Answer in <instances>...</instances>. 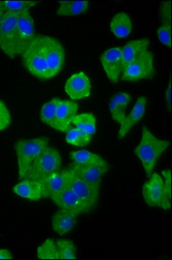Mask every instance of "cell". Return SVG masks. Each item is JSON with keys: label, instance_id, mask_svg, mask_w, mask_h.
Segmentation results:
<instances>
[{"label": "cell", "instance_id": "cell-1", "mask_svg": "<svg viewBox=\"0 0 172 260\" xmlns=\"http://www.w3.org/2000/svg\"><path fill=\"white\" fill-rule=\"evenodd\" d=\"M20 55L30 75L40 80H50L49 71L57 68L63 61V44L51 36L36 35Z\"/></svg>", "mask_w": 172, "mask_h": 260}, {"label": "cell", "instance_id": "cell-2", "mask_svg": "<svg viewBox=\"0 0 172 260\" xmlns=\"http://www.w3.org/2000/svg\"><path fill=\"white\" fill-rule=\"evenodd\" d=\"M169 142L157 138L148 127L143 126L141 139L134 149V153L141 161L147 178L152 175L155 166L157 165L162 154L169 148Z\"/></svg>", "mask_w": 172, "mask_h": 260}, {"label": "cell", "instance_id": "cell-3", "mask_svg": "<svg viewBox=\"0 0 172 260\" xmlns=\"http://www.w3.org/2000/svg\"><path fill=\"white\" fill-rule=\"evenodd\" d=\"M50 140L46 136L34 139H20L15 143V151L18 160V179H26L27 173L36 157L49 146Z\"/></svg>", "mask_w": 172, "mask_h": 260}, {"label": "cell", "instance_id": "cell-4", "mask_svg": "<svg viewBox=\"0 0 172 260\" xmlns=\"http://www.w3.org/2000/svg\"><path fill=\"white\" fill-rule=\"evenodd\" d=\"M61 166L62 157L58 150L53 147L47 146L30 165L26 179L42 182L50 175L60 171Z\"/></svg>", "mask_w": 172, "mask_h": 260}, {"label": "cell", "instance_id": "cell-5", "mask_svg": "<svg viewBox=\"0 0 172 260\" xmlns=\"http://www.w3.org/2000/svg\"><path fill=\"white\" fill-rule=\"evenodd\" d=\"M18 16V13L6 12L0 24V49L10 58L20 55L17 33Z\"/></svg>", "mask_w": 172, "mask_h": 260}, {"label": "cell", "instance_id": "cell-6", "mask_svg": "<svg viewBox=\"0 0 172 260\" xmlns=\"http://www.w3.org/2000/svg\"><path fill=\"white\" fill-rule=\"evenodd\" d=\"M155 74L154 54L148 50L122 71L121 80L139 82L151 78Z\"/></svg>", "mask_w": 172, "mask_h": 260}, {"label": "cell", "instance_id": "cell-7", "mask_svg": "<svg viewBox=\"0 0 172 260\" xmlns=\"http://www.w3.org/2000/svg\"><path fill=\"white\" fill-rule=\"evenodd\" d=\"M69 170V180L68 185L80 199V202L83 205L85 213L90 212L95 208L97 204L100 194V188L95 187L91 184L88 183L85 180H81L74 175L71 169Z\"/></svg>", "mask_w": 172, "mask_h": 260}, {"label": "cell", "instance_id": "cell-8", "mask_svg": "<svg viewBox=\"0 0 172 260\" xmlns=\"http://www.w3.org/2000/svg\"><path fill=\"white\" fill-rule=\"evenodd\" d=\"M64 90L71 100H82L91 95L92 83L85 72L78 71L67 79Z\"/></svg>", "mask_w": 172, "mask_h": 260}, {"label": "cell", "instance_id": "cell-9", "mask_svg": "<svg viewBox=\"0 0 172 260\" xmlns=\"http://www.w3.org/2000/svg\"><path fill=\"white\" fill-rule=\"evenodd\" d=\"M100 60L107 78L112 83H118L122 74L121 47L116 46L105 50Z\"/></svg>", "mask_w": 172, "mask_h": 260}, {"label": "cell", "instance_id": "cell-10", "mask_svg": "<svg viewBox=\"0 0 172 260\" xmlns=\"http://www.w3.org/2000/svg\"><path fill=\"white\" fill-rule=\"evenodd\" d=\"M109 164H89L80 165L73 163L70 169L74 172V175L81 180H85L88 183L91 184L95 187L101 188L102 178L109 170Z\"/></svg>", "mask_w": 172, "mask_h": 260}, {"label": "cell", "instance_id": "cell-11", "mask_svg": "<svg viewBox=\"0 0 172 260\" xmlns=\"http://www.w3.org/2000/svg\"><path fill=\"white\" fill-rule=\"evenodd\" d=\"M146 107H147V98L146 96L139 98L131 110V112L129 113V115L125 114V116L122 117L121 120L119 121L120 127L118 132L119 139L125 138L132 128L142 120L143 117L146 115Z\"/></svg>", "mask_w": 172, "mask_h": 260}, {"label": "cell", "instance_id": "cell-12", "mask_svg": "<svg viewBox=\"0 0 172 260\" xmlns=\"http://www.w3.org/2000/svg\"><path fill=\"white\" fill-rule=\"evenodd\" d=\"M143 198L149 207H159L163 197V179L157 173H152L143 186Z\"/></svg>", "mask_w": 172, "mask_h": 260}, {"label": "cell", "instance_id": "cell-13", "mask_svg": "<svg viewBox=\"0 0 172 260\" xmlns=\"http://www.w3.org/2000/svg\"><path fill=\"white\" fill-rule=\"evenodd\" d=\"M79 105L74 101H58L56 118H57V131L66 133L71 127L72 120L77 115Z\"/></svg>", "mask_w": 172, "mask_h": 260}, {"label": "cell", "instance_id": "cell-14", "mask_svg": "<svg viewBox=\"0 0 172 260\" xmlns=\"http://www.w3.org/2000/svg\"><path fill=\"white\" fill-rule=\"evenodd\" d=\"M69 170L66 169L62 172H56L46 178L42 183V198L52 199L59 194L68 186Z\"/></svg>", "mask_w": 172, "mask_h": 260}, {"label": "cell", "instance_id": "cell-15", "mask_svg": "<svg viewBox=\"0 0 172 260\" xmlns=\"http://www.w3.org/2000/svg\"><path fill=\"white\" fill-rule=\"evenodd\" d=\"M17 33H18V45L20 54L30 43L35 34V24L30 15V11H24L18 13L17 21Z\"/></svg>", "mask_w": 172, "mask_h": 260}, {"label": "cell", "instance_id": "cell-16", "mask_svg": "<svg viewBox=\"0 0 172 260\" xmlns=\"http://www.w3.org/2000/svg\"><path fill=\"white\" fill-rule=\"evenodd\" d=\"M51 201H53L60 209L71 212L78 216L81 213H85L83 205L69 185L60 192L59 194L54 197Z\"/></svg>", "mask_w": 172, "mask_h": 260}, {"label": "cell", "instance_id": "cell-17", "mask_svg": "<svg viewBox=\"0 0 172 260\" xmlns=\"http://www.w3.org/2000/svg\"><path fill=\"white\" fill-rule=\"evenodd\" d=\"M12 192L28 201H40L42 198V183L37 180L24 179L12 187Z\"/></svg>", "mask_w": 172, "mask_h": 260}, {"label": "cell", "instance_id": "cell-18", "mask_svg": "<svg viewBox=\"0 0 172 260\" xmlns=\"http://www.w3.org/2000/svg\"><path fill=\"white\" fill-rule=\"evenodd\" d=\"M150 40L148 39H134L128 42L121 47L122 71L126 68L136 60L140 55H142L146 50H148Z\"/></svg>", "mask_w": 172, "mask_h": 260}, {"label": "cell", "instance_id": "cell-19", "mask_svg": "<svg viewBox=\"0 0 172 260\" xmlns=\"http://www.w3.org/2000/svg\"><path fill=\"white\" fill-rule=\"evenodd\" d=\"M78 215L68 211L59 209L54 213L51 220L54 232L60 236H64L74 228Z\"/></svg>", "mask_w": 172, "mask_h": 260}, {"label": "cell", "instance_id": "cell-20", "mask_svg": "<svg viewBox=\"0 0 172 260\" xmlns=\"http://www.w3.org/2000/svg\"><path fill=\"white\" fill-rule=\"evenodd\" d=\"M110 30L118 39L127 38L133 31V21L125 12H119L114 15L110 23Z\"/></svg>", "mask_w": 172, "mask_h": 260}, {"label": "cell", "instance_id": "cell-21", "mask_svg": "<svg viewBox=\"0 0 172 260\" xmlns=\"http://www.w3.org/2000/svg\"><path fill=\"white\" fill-rule=\"evenodd\" d=\"M132 100V95L126 92H119L113 95L109 103V111L113 121L119 123L122 117L125 116V110Z\"/></svg>", "mask_w": 172, "mask_h": 260}, {"label": "cell", "instance_id": "cell-22", "mask_svg": "<svg viewBox=\"0 0 172 260\" xmlns=\"http://www.w3.org/2000/svg\"><path fill=\"white\" fill-rule=\"evenodd\" d=\"M89 2L87 0H68L61 1L57 9V15L64 17L77 16L85 13L89 10Z\"/></svg>", "mask_w": 172, "mask_h": 260}, {"label": "cell", "instance_id": "cell-23", "mask_svg": "<svg viewBox=\"0 0 172 260\" xmlns=\"http://www.w3.org/2000/svg\"><path fill=\"white\" fill-rule=\"evenodd\" d=\"M72 124L89 136H92L96 132L97 119L91 113L77 114L72 120Z\"/></svg>", "mask_w": 172, "mask_h": 260}, {"label": "cell", "instance_id": "cell-24", "mask_svg": "<svg viewBox=\"0 0 172 260\" xmlns=\"http://www.w3.org/2000/svg\"><path fill=\"white\" fill-rule=\"evenodd\" d=\"M60 98H52L51 100L48 101L42 105L40 110V119L41 121L53 129L57 130V118H56V110H57V104Z\"/></svg>", "mask_w": 172, "mask_h": 260}, {"label": "cell", "instance_id": "cell-25", "mask_svg": "<svg viewBox=\"0 0 172 260\" xmlns=\"http://www.w3.org/2000/svg\"><path fill=\"white\" fill-rule=\"evenodd\" d=\"M69 157L74 163L80 165L89 164H105L107 160L101 155L88 150H75L69 153Z\"/></svg>", "mask_w": 172, "mask_h": 260}, {"label": "cell", "instance_id": "cell-26", "mask_svg": "<svg viewBox=\"0 0 172 260\" xmlns=\"http://www.w3.org/2000/svg\"><path fill=\"white\" fill-rule=\"evenodd\" d=\"M92 136H89L77 127H70L66 132L65 141L68 145L82 148L89 145L91 142Z\"/></svg>", "mask_w": 172, "mask_h": 260}, {"label": "cell", "instance_id": "cell-27", "mask_svg": "<svg viewBox=\"0 0 172 260\" xmlns=\"http://www.w3.org/2000/svg\"><path fill=\"white\" fill-rule=\"evenodd\" d=\"M37 258L41 260H58V250H57V243L52 239L45 240L42 245L38 246L36 250Z\"/></svg>", "mask_w": 172, "mask_h": 260}, {"label": "cell", "instance_id": "cell-28", "mask_svg": "<svg viewBox=\"0 0 172 260\" xmlns=\"http://www.w3.org/2000/svg\"><path fill=\"white\" fill-rule=\"evenodd\" d=\"M163 179V197L160 208L169 211L171 208V170L164 169L161 173Z\"/></svg>", "mask_w": 172, "mask_h": 260}, {"label": "cell", "instance_id": "cell-29", "mask_svg": "<svg viewBox=\"0 0 172 260\" xmlns=\"http://www.w3.org/2000/svg\"><path fill=\"white\" fill-rule=\"evenodd\" d=\"M58 250L59 259H76L77 250L74 242L68 240H58L56 241Z\"/></svg>", "mask_w": 172, "mask_h": 260}, {"label": "cell", "instance_id": "cell-30", "mask_svg": "<svg viewBox=\"0 0 172 260\" xmlns=\"http://www.w3.org/2000/svg\"><path fill=\"white\" fill-rule=\"evenodd\" d=\"M36 1H30V0H21V1H3L4 7L6 12H14V13H20L24 11H30L36 6Z\"/></svg>", "mask_w": 172, "mask_h": 260}, {"label": "cell", "instance_id": "cell-31", "mask_svg": "<svg viewBox=\"0 0 172 260\" xmlns=\"http://www.w3.org/2000/svg\"><path fill=\"white\" fill-rule=\"evenodd\" d=\"M12 124V115L8 107L0 100V132L7 129Z\"/></svg>", "mask_w": 172, "mask_h": 260}, {"label": "cell", "instance_id": "cell-32", "mask_svg": "<svg viewBox=\"0 0 172 260\" xmlns=\"http://www.w3.org/2000/svg\"><path fill=\"white\" fill-rule=\"evenodd\" d=\"M159 41L167 47L171 48V25L162 24L157 31Z\"/></svg>", "mask_w": 172, "mask_h": 260}, {"label": "cell", "instance_id": "cell-33", "mask_svg": "<svg viewBox=\"0 0 172 260\" xmlns=\"http://www.w3.org/2000/svg\"><path fill=\"white\" fill-rule=\"evenodd\" d=\"M159 17H160L162 24H169L171 23V1H164L160 6L159 10Z\"/></svg>", "mask_w": 172, "mask_h": 260}, {"label": "cell", "instance_id": "cell-34", "mask_svg": "<svg viewBox=\"0 0 172 260\" xmlns=\"http://www.w3.org/2000/svg\"><path fill=\"white\" fill-rule=\"evenodd\" d=\"M0 259H13L12 251L8 249H0Z\"/></svg>", "mask_w": 172, "mask_h": 260}, {"label": "cell", "instance_id": "cell-35", "mask_svg": "<svg viewBox=\"0 0 172 260\" xmlns=\"http://www.w3.org/2000/svg\"><path fill=\"white\" fill-rule=\"evenodd\" d=\"M165 98H166L167 102L169 104V110H171V82L169 80V85L167 88L166 92H165Z\"/></svg>", "mask_w": 172, "mask_h": 260}, {"label": "cell", "instance_id": "cell-36", "mask_svg": "<svg viewBox=\"0 0 172 260\" xmlns=\"http://www.w3.org/2000/svg\"><path fill=\"white\" fill-rule=\"evenodd\" d=\"M6 14V10L4 7L3 1H0V24L3 20L4 16Z\"/></svg>", "mask_w": 172, "mask_h": 260}]
</instances>
